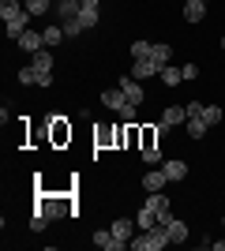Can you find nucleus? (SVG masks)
Returning <instances> with one entry per match:
<instances>
[{
  "instance_id": "4c0bfd02",
  "label": "nucleus",
  "mask_w": 225,
  "mask_h": 251,
  "mask_svg": "<svg viewBox=\"0 0 225 251\" xmlns=\"http://www.w3.org/2000/svg\"><path fill=\"white\" fill-rule=\"evenodd\" d=\"M222 225H225V214H222Z\"/></svg>"
},
{
  "instance_id": "58836bf2",
  "label": "nucleus",
  "mask_w": 225,
  "mask_h": 251,
  "mask_svg": "<svg viewBox=\"0 0 225 251\" xmlns=\"http://www.w3.org/2000/svg\"><path fill=\"white\" fill-rule=\"evenodd\" d=\"M203 4H206V0H203Z\"/></svg>"
},
{
  "instance_id": "dca6fc26",
  "label": "nucleus",
  "mask_w": 225,
  "mask_h": 251,
  "mask_svg": "<svg viewBox=\"0 0 225 251\" xmlns=\"http://www.w3.org/2000/svg\"><path fill=\"white\" fill-rule=\"evenodd\" d=\"M165 184H169V176H165V169H150L147 176H143V188H147V191H161Z\"/></svg>"
},
{
  "instance_id": "0eeeda50",
  "label": "nucleus",
  "mask_w": 225,
  "mask_h": 251,
  "mask_svg": "<svg viewBox=\"0 0 225 251\" xmlns=\"http://www.w3.org/2000/svg\"><path fill=\"white\" fill-rule=\"evenodd\" d=\"M131 75L143 83V79H150V75H161V64L150 60V56H147V60H135V64H131Z\"/></svg>"
},
{
  "instance_id": "ddd939ff",
  "label": "nucleus",
  "mask_w": 225,
  "mask_h": 251,
  "mask_svg": "<svg viewBox=\"0 0 225 251\" xmlns=\"http://www.w3.org/2000/svg\"><path fill=\"white\" fill-rule=\"evenodd\" d=\"M38 206H42L45 214H49V218H60V214H75V210H72V202H64V199H42Z\"/></svg>"
},
{
  "instance_id": "412c9836",
  "label": "nucleus",
  "mask_w": 225,
  "mask_h": 251,
  "mask_svg": "<svg viewBox=\"0 0 225 251\" xmlns=\"http://www.w3.org/2000/svg\"><path fill=\"white\" fill-rule=\"evenodd\" d=\"M161 83H165V86L184 83V72H180V68H173V64H165V68H161Z\"/></svg>"
},
{
  "instance_id": "39448f33",
  "label": "nucleus",
  "mask_w": 225,
  "mask_h": 251,
  "mask_svg": "<svg viewBox=\"0 0 225 251\" xmlns=\"http://www.w3.org/2000/svg\"><path fill=\"white\" fill-rule=\"evenodd\" d=\"M15 45H19L23 52H30V56H34L38 49H45V34H42V30H26V34H23V38H19Z\"/></svg>"
},
{
  "instance_id": "20e7f679",
  "label": "nucleus",
  "mask_w": 225,
  "mask_h": 251,
  "mask_svg": "<svg viewBox=\"0 0 225 251\" xmlns=\"http://www.w3.org/2000/svg\"><path fill=\"white\" fill-rule=\"evenodd\" d=\"M101 105H105V109H113V113H124V109H128V98H124V90H101Z\"/></svg>"
},
{
  "instance_id": "9d476101",
  "label": "nucleus",
  "mask_w": 225,
  "mask_h": 251,
  "mask_svg": "<svg viewBox=\"0 0 225 251\" xmlns=\"http://www.w3.org/2000/svg\"><path fill=\"white\" fill-rule=\"evenodd\" d=\"M165 232H169V240H173V244H188V221L169 218V221H165Z\"/></svg>"
},
{
  "instance_id": "423d86ee",
  "label": "nucleus",
  "mask_w": 225,
  "mask_h": 251,
  "mask_svg": "<svg viewBox=\"0 0 225 251\" xmlns=\"http://www.w3.org/2000/svg\"><path fill=\"white\" fill-rule=\"evenodd\" d=\"M94 244H98V248H105V251H124V248H128L124 240H117V236H113V229H98V232H94Z\"/></svg>"
},
{
  "instance_id": "f8f14e48",
  "label": "nucleus",
  "mask_w": 225,
  "mask_h": 251,
  "mask_svg": "<svg viewBox=\"0 0 225 251\" xmlns=\"http://www.w3.org/2000/svg\"><path fill=\"white\" fill-rule=\"evenodd\" d=\"M109 229H113V236H117V240L131 244V236H135V221H128V218H117L113 225H109Z\"/></svg>"
},
{
  "instance_id": "f3484780",
  "label": "nucleus",
  "mask_w": 225,
  "mask_h": 251,
  "mask_svg": "<svg viewBox=\"0 0 225 251\" xmlns=\"http://www.w3.org/2000/svg\"><path fill=\"white\" fill-rule=\"evenodd\" d=\"M23 11H26V4H19V0H0V19H19Z\"/></svg>"
},
{
  "instance_id": "4be33fe9",
  "label": "nucleus",
  "mask_w": 225,
  "mask_h": 251,
  "mask_svg": "<svg viewBox=\"0 0 225 251\" xmlns=\"http://www.w3.org/2000/svg\"><path fill=\"white\" fill-rule=\"evenodd\" d=\"M135 225H139V229H158L161 221H158V214H154V210L143 206V210H139V218H135Z\"/></svg>"
},
{
  "instance_id": "5701e85b",
  "label": "nucleus",
  "mask_w": 225,
  "mask_h": 251,
  "mask_svg": "<svg viewBox=\"0 0 225 251\" xmlns=\"http://www.w3.org/2000/svg\"><path fill=\"white\" fill-rule=\"evenodd\" d=\"M206 127H210V124H206L203 116H188V135H192V139H203Z\"/></svg>"
},
{
  "instance_id": "f704fd0d",
  "label": "nucleus",
  "mask_w": 225,
  "mask_h": 251,
  "mask_svg": "<svg viewBox=\"0 0 225 251\" xmlns=\"http://www.w3.org/2000/svg\"><path fill=\"white\" fill-rule=\"evenodd\" d=\"M184 109H188V116H203V109H206V105H203V101H188Z\"/></svg>"
},
{
  "instance_id": "6ab92c4d",
  "label": "nucleus",
  "mask_w": 225,
  "mask_h": 251,
  "mask_svg": "<svg viewBox=\"0 0 225 251\" xmlns=\"http://www.w3.org/2000/svg\"><path fill=\"white\" fill-rule=\"evenodd\" d=\"M150 60H158L161 68H165V64L173 60V45H165V42H154V45H150Z\"/></svg>"
},
{
  "instance_id": "7c9ffc66",
  "label": "nucleus",
  "mask_w": 225,
  "mask_h": 251,
  "mask_svg": "<svg viewBox=\"0 0 225 251\" xmlns=\"http://www.w3.org/2000/svg\"><path fill=\"white\" fill-rule=\"evenodd\" d=\"M143 161H147V165H158V161H161V150H158V143H154V147H143Z\"/></svg>"
},
{
  "instance_id": "c85d7f7f",
  "label": "nucleus",
  "mask_w": 225,
  "mask_h": 251,
  "mask_svg": "<svg viewBox=\"0 0 225 251\" xmlns=\"http://www.w3.org/2000/svg\"><path fill=\"white\" fill-rule=\"evenodd\" d=\"M53 139H56V143L72 139V127H64V124H60V116H53Z\"/></svg>"
},
{
  "instance_id": "393cba45",
  "label": "nucleus",
  "mask_w": 225,
  "mask_h": 251,
  "mask_svg": "<svg viewBox=\"0 0 225 251\" xmlns=\"http://www.w3.org/2000/svg\"><path fill=\"white\" fill-rule=\"evenodd\" d=\"M23 4H26V11H30V15H45V11L53 8V0H23Z\"/></svg>"
},
{
  "instance_id": "e433bc0d",
  "label": "nucleus",
  "mask_w": 225,
  "mask_h": 251,
  "mask_svg": "<svg viewBox=\"0 0 225 251\" xmlns=\"http://www.w3.org/2000/svg\"><path fill=\"white\" fill-rule=\"evenodd\" d=\"M222 52H225V34H222Z\"/></svg>"
},
{
  "instance_id": "b1692460",
  "label": "nucleus",
  "mask_w": 225,
  "mask_h": 251,
  "mask_svg": "<svg viewBox=\"0 0 225 251\" xmlns=\"http://www.w3.org/2000/svg\"><path fill=\"white\" fill-rule=\"evenodd\" d=\"M45 49H53V45H60L64 42V26H45Z\"/></svg>"
},
{
  "instance_id": "c756f323",
  "label": "nucleus",
  "mask_w": 225,
  "mask_h": 251,
  "mask_svg": "<svg viewBox=\"0 0 225 251\" xmlns=\"http://www.w3.org/2000/svg\"><path fill=\"white\" fill-rule=\"evenodd\" d=\"M203 120H206L210 127L222 124V109H218V105H206V109H203Z\"/></svg>"
},
{
  "instance_id": "f03ea898",
  "label": "nucleus",
  "mask_w": 225,
  "mask_h": 251,
  "mask_svg": "<svg viewBox=\"0 0 225 251\" xmlns=\"http://www.w3.org/2000/svg\"><path fill=\"white\" fill-rule=\"evenodd\" d=\"M120 90H124V98H128L131 105H143V98H147V90H143V83L135 75H124V79H120Z\"/></svg>"
},
{
  "instance_id": "f257e3e1",
  "label": "nucleus",
  "mask_w": 225,
  "mask_h": 251,
  "mask_svg": "<svg viewBox=\"0 0 225 251\" xmlns=\"http://www.w3.org/2000/svg\"><path fill=\"white\" fill-rule=\"evenodd\" d=\"M169 232H165V225H158V229H143V236H131L128 248L131 251H161V248H169Z\"/></svg>"
},
{
  "instance_id": "1a4fd4ad",
  "label": "nucleus",
  "mask_w": 225,
  "mask_h": 251,
  "mask_svg": "<svg viewBox=\"0 0 225 251\" xmlns=\"http://www.w3.org/2000/svg\"><path fill=\"white\" fill-rule=\"evenodd\" d=\"M79 19H83L86 30H90V26H98V19H101V4H98V0H83V11H79Z\"/></svg>"
},
{
  "instance_id": "72a5a7b5",
  "label": "nucleus",
  "mask_w": 225,
  "mask_h": 251,
  "mask_svg": "<svg viewBox=\"0 0 225 251\" xmlns=\"http://www.w3.org/2000/svg\"><path fill=\"white\" fill-rule=\"evenodd\" d=\"M38 86L49 90V86H53V72H38Z\"/></svg>"
},
{
  "instance_id": "473e14b6",
  "label": "nucleus",
  "mask_w": 225,
  "mask_h": 251,
  "mask_svg": "<svg viewBox=\"0 0 225 251\" xmlns=\"http://www.w3.org/2000/svg\"><path fill=\"white\" fill-rule=\"evenodd\" d=\"M184 83H192V79H199V64H184Z\"/></svg>"
},
{
  "instance_id": "7ed1b4c3",
  "label": "nucleus",
  "mask_w": 225,
  "mask_h": 251,
  "mask_svg": "<svg viewBox=\"0 0 225 251\" xmlns=\"http://www.w3.org/2000/svg\"><path fill=\"white\" fill-rule=\"evenodd\" d=\"M147 210H154V214H158V221H161V225H165V221L173 218V214H169V199H165L161 191H147Z\"/></svg>"
},
{
  "instance_id": "a211bd4d",
  "label": "nucleus",
  "mask_w": 225,
  "mask_h": 251,
  "mask_svg": "<svg viewBox=\"0 0 225 251\" xmlns=\"http://www.w3.org/2000/svg\"><path fill=\"white\" fill-rule=\"evenodd\" d=\"M161 120H165V124H188V109H184V105H169V109H165V113H161Z\"/></svg>"
},
{
  "instance_id": "aec40b11",
  "label": "nucleus",
  "mask_w": 225,
  "mask_h": 251,
  "mask_svg": "<svg viewBox=\"0 0 225 251\" xmlns=\"http://www.w3.org/2000/svg\"><path fill=\"white\" fill-rule=\"evenodd\" d=\"M34 68H38V72H53V64H56V56H53V52H49V49H38V52H34Z\"/></svg>"
},
{
  "instance_id": "2f4dec72",
  "label": "nucleus",
  "mask_w": 225,
  "mask_h": 251,
  "mask_svg": "<svg viewBox=\"0 0 225 251\" xmlns=\"http://www.w3.org/2000/svg\"><path fill=\"white\" fill-rule=\"evenodd\" d=\"M86 26H83V19H68L64 23V38H75V34H83Z\"/></svg>"
},
{
  "instance_id": "c9c22d12",
  "label": "nucleus",
  "mask_w": 225,
  "mask_h": 251,
  "mask_svg": "<svg viewBox=\"0 0 225 251\" xmlns=\"http://www.w3.org/2000/svg\"><path fill=\"white\" fill-rule=\"evenodd\" d=\"M206 248H214V251H225V240H210Z\"/></svg>"
},
{
  "instance_id": "a878e982",
  "label": "nucleus",
  "mask_w": 225,
  "mask_h": 251,
  "mask_svg": "<svg viewBox=\"0 0 225 251\" xmlns=\"http://www.w3.org/2000/svg\"><path fill=\"white\" fill-rule=\"evenodd\" d=\"M19 83H23V86H34V83H38V68H34V64L19 68Z\"/></svg>"
},
{
  "instance_id": "2eb2a0df",
  "label": "nucleus",
  "mask_w": 225,
  "mask_h": 251,
  "mask_svg": "<svg viewBox=\"0 0 225 251\" xmlns=\"http://www.w3.org/2000/svg\"><path fill=\"white\" fill-rule=\"evenodd\" d=\"M161 169H165V176H169V180H184V176H188V161H180V157L161 161Z\"/></svg>"
},
{
  "instance_id": "6e6552de",
  "label": "nucleus",
  "mask_w": 225,
  "mask_h": 251,
  "mask_svg": "<svg viewBox=\"0 0 225 251\" xmlns=\"http://www.w3.org/2000/svg\"><path fill=\"white\" fill-rule=\"evenodd\" d=\"M53 11L60 15V19H79V11H83V0H56L53 4Z\"/></svg>"
},
{
  "instance_id": "bb28decb",
  "label": "nucleus",
  "mask_w": 225,
  "mask_h": 251,
  "mask_svg": "<svg viewBox=\"0 0 225 251\" xmlns=\"http://www.w3.org/2000/svg\"><path fill=\"white\" fill-rule=\"evenodd\" d=\"M131 60H147V56H150V42H131Z\"/></svg>"
},
{
  "instance_id": "cd10ccee",
  "label": "nucleus",
  "mask_w": 225,
  "mask_h": 251,
  "mask_svg": "<svg viewBox=\"0 0 225 251\" xmlns=\"http://www.w3.org/2000/svg\"><path fill=\"white\" fill-rule=\"evenodd\" d=\"M45 225H49V214H45V210L38 206V210H34V218H30V229H34V232H42Z\"/></svg>"
},
{
  "instance_id": "4468645a",
  "label": "nucleus",
  "mask_w": 225,
  "mask_h": 251,
  "mask_svg": "<svg viewBox=\"0 0 225 251\" xmlns=\"http://www.w3.org/2000/svg\"><path fill=\"white\" fill-rule=\"evenodd\" d=\"M184 19L188 23H203L206 19V4L203 0H184Z\"/></svg>"
},
{
  "instance_id": "9b49d317",
  "label": "nucleus",
  "mask_w": 225,
  "mask_h": 251,
  "mask_svg": "<svg viewBox=\"0 0 225 251\" xmlns=\"http://www.w3.org/2000/svg\"><path fill=\"white\" fill-rule=\"evenodd\" d=\"M30 19H34L30 11H23L19 19H8V23H4V26H8V38H11V42H19L23 34H26V23H30Z\"/></svg>"
}]
</instances>
